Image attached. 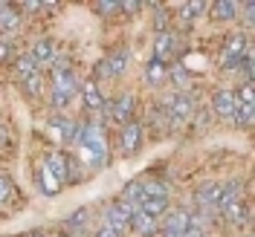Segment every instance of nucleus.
Returning a JSON list of instances; mask_svg holds the SVG:
<instances>
[{"label": "nucleus", "mask_w": 255, "mask_h": 237, "mask_svg": "<svg viewBox=\"0 0 255 237\" xmlns=\"http://www.w3.org/2000/svg\"><path fill=\"white\" fill-rule=\"evenodd\" d=\"M76 145L81 148V159L87 162V168H105L108 165V139H105L102 125H81Z\"/></svg>", "instance_id": "nucleus-1"}, {"label": "nucleus", "mask_w": 255, "mask_h": 237, "mask_svg": "<svg viewBox=\"0 0 255 237\" xmlns=\"http://www.w3.org/2000/svg\"><path fill=\"white\" fill-rule=\"evenodd\" d=\"M79 93V76L73 73V70H64V73H52V107L55 110H64L70 101H73V95Z\"/></svg>", "instance_id": "nucleus-2"}, {"label": "nucleus", "mask_w": 255, "mask_h": 237, "mask_svg": "<svg viewBox=\"0 0 255 237\" xmlns=\"http://www.w3.org/2000/svg\"><path fill=\"white\" fill-rule=\"evenodd\" d=\"M241 182H229L221 185V203H218V214L226 217L229 223H241Z\"/></svg>", "instance_id": "nucleus-3"}, {"label": "nucleus", "mask_w": 255, "mask_h": 237, "mask_svg": "<svg viewBox=\"0 0 255 237\" xmlns=\"http://www.w3.org/2000/svg\"><path fill=\"white\" fill-rule=\"evenodd\" d=\"M191 113H194V101H191L189 93H174L168 98V107H165V116L174 127H183L191 122Z\"/></svg>", "instance_id": "nucleus-4"}, {"label": "nucleus", "mask_w": 255, "mask_h": 237, "mask_svg": "<svg viewBox=\"0 0 255 237\" xmlns=\"http://www.w3.org/2000/svg\"><path fill=\"white\" fill-rule=\"evenodd\" d=\"M247 47H250V44H247V38H244L241 32L226 35L223 49H221V64H223V70H238V67H241V58H244V49H247Z\"/></svg>", "instance_id": "nucleus-5"}, {"label": "nucleus", "mask_w": 255, "mask_h": 237, "mask_svg": "<svg viewBox=\"0 0 255 237\" xmlns=\"http://www.w3.org/2000/svg\"><path fill=\"white\" fill-rule=\"evenodd\" d=\"M125 70H128V49H116V52L105 55V58L99 61V67H96V79H102V81L119 79Z\"/></svg>", "instance_id": "nucleus-6"}, {"label": "nucleus", "mask_w": 255, "mask_h": 237, "mask_svg": "<svg viewBox=\"0 0 255 237\" xmlns=\"http://www.w3.org/2000/svg\"><path fill=\"white\" fill-rule=\"evenodd\" d=\"M218 203H221V185L218 182H203L197 188V206H200V217H218Z\"/></svg>", "instance_id": "nucleus-7"}, {"label": "nucleus", "mask_w": 255, "mask_h": 237, "mask_svg": "<svg viewBox=\"0 0 255 237\" xmlns=\"http://www.w3.org/2000/svg\"><path fill=\"white\" fill-rule=\"evenodd\" d=\"M212 107H215V113H218L221 119L235 122L241 101H238V95H235V90H221V93H215V98H212Z\"/></svg>", "instance_id": "nucleus-8"}, {"label": "nucleus", "mask_w": 255, "mask_h": 237, "mask_svg": "<svg viewBox=\"0 0 255 237\" xmlns=\"http://www.w3.org/2000/svg\"><path fill=\"white\" fill-rule=\"evenodd\" d=\"M29 55H32V61L38 64V70L52 67V61H55V44H52L49 38H41V41L29 49Z\"/></svg>", "instance_id": "nucleus-9"}, {"label": "nucleus", "mask_w": 255, "mask_h": 237, "mask_svg": "<svg viewBox=\"0 0 255 237\" xmlns=\"http://www.w3.org/2000/svg\"><path fill=\"white\" fill-rule=\"evenodd\" d=\"M130 113H133V95L125 93V95H119V98L111 104L108 116H111L116 125H128V122H130Z\"/></svg>", "instance_id": "nucleus-10"}, {"label": "nucleus", "mask_w": 255, "mask_h": 237, "mask_svg": "<svg viewBox=\"0 0 255 237\" xmlns=\"http://www.w3.org/2000/svg\"><path fill=\"white\" fill-rule=\"evenodd\" d=\"M171 55H174V35H171L168 29H159L157 41H154V61L165 64Z\"/></svg>", "instance_id": "nucleus-11"}, {"label": "nucleus", "mask_w": 255, "mask_h": 237, "mask_svg": "<svg viewBox=\"0 0 255 237\" xmlns=\"http://www.w3.org/2000/svg\"><path fill=\"white\" fill-rule=\"evenodd\" d=\"M189 223H191V214L180 211V208H174V211H165V220H162V232H171V235H183V232L189 229Z\"/></svg>", "instance_id": "nucleus-12"}, {"label": "nucleus", "mask_w": 255, "mask_h": 237, "mask_svg": "<svg viewBox=\"0 0 255 237\" xmlns=\"http://www.w3.org/2000/svg\"><path fill=\"white\" fill-rule=\"evenodd\" d=\"M139 139H142V125H136L133 119L128 122V125H122V154H133L136 148H139Z\"/></svg>", "instance_id": "nucleus-13"}, {"label": "nucleus", "mask_w": 255, "mask_h": 237, "mask_svg": "<svg viewBox=\"0 0 255 237\" xmlns=\"http://www.w3.org/2000/svg\"><path fill=\"white\" fill-rule=\"evenodd\" d=\"M105 226L113 229L116 235L122 237L128 229H130V214H125L119 206H111V208H108V214H105Z\"/></svg>", "instance_id": "nucleus-14"}, {"label": "nucleus", "mask_w": 255, "mask_h": 237, "mask_svg": "<svg viewBox=\"0 0 255 237\" xmlns=\"http://www.w3.org/2000/svg\"><path fill=\"white\" fill-rule=\"evenodd\" d=\"M44 165H47L49 171H52V176H55V179H58L61 185L67 182V179H70V159L64 157V154L52 151V154L47 157V162H44Z\"/></svg>", "instance_id": "nucleus-15"}, {"label": "nucleus", "mask_w": 255, "mask_h": 237, "mask_svg": "<svg viewBox=\"0 0 255 237\" xmlns=\"http://www.w3.org/2000/svg\"><path fill=\"white\" fill-rule=\"evenodd\" d=\"M20 29V17L9 3H0V35H15Z\"/></svg>", "instance_id": "nucleus-16"}, {"label": "nucleus", "mask_w": 255, "mask_h": 237, "mask_svg": "<svg viewBox=\"0 0 255 237\" xmlns=\"http://www.w3.org/2000/svg\"><path fill=\"white\" fill-rule=\"evenodd\" d=\"M81 95H84V104L90 107V110H102L105 107V98H102V90L96 87L93 79H87L81 84Z\"/></svg>", "instance_id": "nucleus-17"}, {"label": "nucleus", "mask_w": 255, "mask_h": 237, "mask_svg": "<svg viewBox=\"0 0 255 237\" xmlns=\"http://www.w3.org/2000/svg\"><path fill=\"white\" fill-rule=\"evenodd\" d=\"M145 200H168V185L159 179H139Z\"/></svg>", "instance_id": "nucleus-18"}, {"label": "nucleus", "mask_w": 255, "mask_h": 237, "mask_svg": "<svg viewBox=\"0 0 255 237\" xmlns=\"http://www.w3.org/2000/svg\"><path fill=\"white\" fill-rule=\"evenodd\" d=\"M130 226L139 232L142 237H151V235H157V220L154 217H148L145 211H136V214H130Z\"/></svg>", "instance_id": "nucleus-19"}, {"label": "nucleus", "mask_w": 255, "mask_h": 237, "mask_svg": "<svg viewBox=\"0 0 255 237\" xmlns=\"http://www.w3.org/2000/svg\"><path fill=\"white\" fill-rule=\"evenodd\" d=\"M165 79L174 81V87L180 90V93H186V90L191 87V73L186 70V64H174V67L168 70V76H165Z\"/></svg>", "instance_id": "nucleus-20"}, {"label": "nucleus", "mask_w": 255, "mask_h": 237, "mask_svg": "<svg viewBox=\"0 0 255 237\" xmlns=\"http://www.w3.org/2000/svg\"><path fill=\"white\" fill-rule=\"evenodd\" d=\"M241 12L238 3H232V0H221V3H212V17H218V20H235Z\"/></svg>", "instance_id": "nucleus-21"}, {"label": "nucleus", "mask_w": 255, "mask_h": 237, "mask_svg": "<svg viewBox=\"0 0 255 237\" xmlns=\"http://www.w3.org/2000/svg\"><path fill=\"white\" fill-rule=\"evenodd\" d=\"M38 179H41V188H44V194H49V197H55V194L61 191V182L52 176V171H49L47 165H41V168H38Z\"/></svg>", "instance_id": "nucleus-22"}, {"label": "nucleus", "mask_w": 255, "mask_h": 237, "mask_svg": "<svg viewBox=\"0 0 255 237\" xmlns=\"http://www.w3.org/2000/svg\"><path fill=\"white\" fill-rule=\"evenodd\" d=\"M15 73H17V79H29V76H35V73H41V70H38V64L32 61V55L29 52H23V55H20V58H17V64H15Z\"/></svg>", "instance_id": "nucleus-23"}, {"label": "nucleus", "mask_w": 255, "mask_h": 237, "mask_svg": "<svg viewBox=\"0 0 255 237\" xmlns=\"http://www.w3.org/2000/svg\"><path fill=\"white\" fill-rule=\"evenodd\" d=\"M145 76H148V84H159V81L168 76V70H165V64H159V61H148V67H145Z\"/></svg>", "instance_id": "nucleus-24"}, {"label": "nucleus", "mask_w": 255, "mask_h": 237, "mask_svg": "<svg viewBox=\"0 0 255 237\" xmlns=\"http://www.w3.org/2000/svg\"><path fill=\"white\" fill-rule=\"evenodd\" d=\"M206 12V3H186L183 9H180V17L183 20H194L197 15H203Z\"/></svg>", "instance_id": "nucleus-25"}, {"label": "nucleus", "mask_w": 255, "mask_h": 237, "mask_svg": "<svg viewBox=\"0 0 255 237\" xmlns=\"http://www.w3.org/2000/svg\"><path fill=\"white\" fill-rule=\"evenodd\" d=\"M23 84H26L29 95H35V98H38V95H41V87H44V76H41V73H35V76H29Z\"/></svg>", "instance_id": "nucleus-26"}, {"label": "nucleus", "mask_w": 255, "mask_h": 237, "mask_svg": "<svg viewBox=\"0 0 255 237\" xmlns=\"http://www.w3.org/2000/svg\"><path fill=\"white\" fill-rule=\"evenodd\" d=\"M15 194V188H12V182H9V176L0 174V203H6L9 197Z\"/></svg>", "instance_id": "nucleus-27"}, {"label": "nucleus", "mask_w": 255, "mask_h": 237, "mask_svg": "<svg viewBox=\"0 0 255 237\" xmlns=\"http://www.w3.org/2000/svg\"><path fill=\"white\" fill-rule=\"evenodd\" d=\"M113 9H119L116 0H99V3H96V12H99V15H111Z\"/></svg>", "instance_id": "nucleus-28"}, {"label": "nucleus", "mask_w": 255, "mask_h": 237, "mask_svg": "<svg viewBox=\"0 0 255 237\" xmlns=\"http://www.w3.org/2000/svg\"><path fill=\"white\" fill-rule=\"evenodd\" d=\"M15 55V47H12V41H3L0 38V61H9Z\"/></svg>", "instance_id": "nucleus-29"}, {"label": "nucleus", "mask_w": 255, "mask_h": 237, "mask_svg": "<svg viewBox=\"0 0 255 237\" xmlns=\"http://www.w3.org/2000/svg\"><path fill=\"white\" fill-rule=\"evenodd\" d=\"M180 237H206V226H194V223H189V229H186Z\"/></svg>", "instance_id": "nucleus-30"}, {"label": "nucleus", "mask_w": 255, "mask_h": 237, "mask_svg": "<svg viewBox=\"0 0 255 237\" xmlns=\"http://www.w3.org/2000/svg\"><path fill=\"white\" fill-rule=\"evenodd\" d=\"M119 9H125L128 15H133V12L139 9V3H133V0H125V3H119Z\"/></svg>", "instance_id": "nucleus-31"}, {"label": "nucleus", "mask_w": 255, "mask_h": 237, "mask_svg": "<svg viewBox=\"0 0 255 237\" xmlns=\"http://www.w3.org/2000/svg\"><path fill=\"white\" fill-rule=\"evenodd\" d=\"M96 237H119V235H116L113 229H108V226H102V229L96 232Z\"/></svg>", "instance_id": "nucleus-32"}, {"label": "nucleus", "mask_w": 255, "mask_h": 237, "mask_svg": "<svg viewBox=\"0 0 255 237\" xmlns=\"http://www.w3.org/2000/svg\"><path fill=\"white\" fill-rule=\"evenodd\" d=\"M162 237H180V235H171V232H162Z\"/></svg>", "instance_id": "nucleus-33"}, {"label": "nucleus", "mask_w": 255, "mask_h": 237, "mask_svg": "<svg viewBox=\"0 0 255 237\" xmlns=\"http://www.w3.org/2000/svg\"><path fill=\"white\" fill-rule=\"evenodd\" d=\"M61 237H73V235H70V232H64V235H61Z\"/></svg>", "instance_id": "nucleus-34"}, {"label": "nucleus", "mask_w": 255, "mask_h": 237, "mask_svg": "<svg viewBox=\"0 0 255 237\" xmlns=\"http://www.w3.org/2000/svg\"><path fill=\"white\" fill-rule=\"evenodd\" d=\"M29 237H44V235H29Z\"/></svg>", "instance_id": "nucleus-35"}]
</instances>
